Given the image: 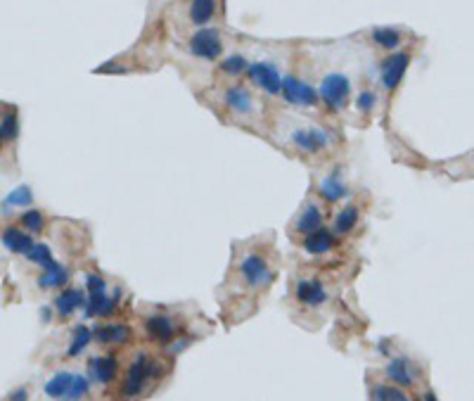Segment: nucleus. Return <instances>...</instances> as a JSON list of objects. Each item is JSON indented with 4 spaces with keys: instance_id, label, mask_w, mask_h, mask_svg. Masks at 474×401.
<instances>
[{
    "instance_id": "obj_1",
    "label": "nucleus",
    "mask_w": 474,
    "mask_h": 401,
    "mask_svg": "<svg viewBox=\"0 0 474 401\" xmlns=\"http://www.w3.org/2000/svg\"><path fill=\"white\" fill-rule=\"evenodd\" d=\"M285 133H287L290 145L304 155H316V152H320V150H327L332 145V133H330L327 129L318 126V124H311V121L292 124V126H287Z\"/></svg>"
},
{
    "instance_id": "obj_2",
    "label": "nucleus",
    "mask_w": 474,
    "mask_h": 401,
    "mask_svg": "<svg viewBox=\"0 0 474 401\" xmlns=\"http://www.w3.org/2000/svg\"><path fill=\"white\" fill-rule=\"evenodd\" d=\"M318 96H320L327 110L341 112L348 105V100H351V79L344 72H327L320 79Z\"/></svg>"
},
{
    "instance_id": "obj_3",
    "label": "nucleus",
    "mask_w": 474,
    "mask_h": 401,
    "mask_svg": "<svg viewBox=\"0 0 474 401\" xmlns=\"http://www.w3.org/2000/svg\"><path fill=\"white\" fill-rule=\"evenodd\" d=\"M188 48L195 58L204 60V62H216L223 55V39H221V34H218V29L199 27L195 34L190 36Z\"/></svg>"
},
{
    "instance_id": "obj_4",
    "label": "nucleus",
    "mask_w": 474,
    "mask_h": 401,
    "mask_svg": "<svg viewBox=\"0 0 474 401\" xmlns=\"http://www.w3.org/2000/svg\"><path fill=\"white\" fill-rule=\"evenodd\" d=\"M240 275H242V283L247 287H252V290H264V287L271 285V280H273V271H271V266H268L266 256H261L257 252L242 256Z\"/></svg>"
},
{
    "instance_id": "obj_5",
    "label": "nucleus",
    "mask_w": 474,
    "mask_h": 401,
    "mask_svg": "<svg viewBox=\"0 0 474 401\" xmlns=\"http://www.w3.org/2000/svg\"><path fill=\"white\" fill-rule=\"evenodd\" d=\"M247 77L252 81V86H257L259 91H264L266 96H280L283 88V72L276 62H254L247 69Z\"/></svg>"
},
{
    "instance_id": "obj_6",
    "label": "nucleus",
    "mask_w": 474,
    "mask_h": 401,
    "mask_svg": "<svg viewBox=\"0 0 474 401\" xmlns=\"http://www.w3.org/2000/svg\"><path fill=\"white\" fill-rule=\"evenodd\" d=\"M280 96H283L292 107H304L311 110L320 103V96H318V88H313L306 81L297 79V77H283V88H280Z\"/></svg>"
},
{
    "instance_id": "obj_7",
    "label": "nucleus",
    "mask_w": 474,
    "mask_h": 401,
    "mask_svg": "<svg viewBox=\"0 0 474 401\" xmlns=\"http://www.w3.org/2000/svg\"><path fill=\"white\" fill-rule=\"evenodd\" d=\"M408 65H410V55L403 53V50H398V53L389 55L382 67H379V79H382V86L386 91H396L398 84L403 81L405 72H408Z\"/></svg>"
},
{
    "instance_id": "obj_8",
    "label": "nucleus",
    "mask_w": 474,
    "mask_h": 401,
    "mask_svg": "<svg viewBox=\"0 0 474 401\" xmlns=\"http://www.w3.org/2000/svg\"><path fill=\"white\" fill-rule=\"evenodd\" d=\"M154 373H157V368L149 363V356L140 354L138 359L133 361V366L128 368V375H126V382H123L121 392L126 394V397H135V394H140L145 380L154 378Z\"/></svg>"
},
{
    "instance_id": "obj_9",
    "label": "nucleus",
    "mask_w": 474,
    "mask_h": 401,
    "mask_svg": "<svg viewBox=\"0 0 474 401\" xmlns=\"http://www.w3.org/2000/svg\"><path fill=\"white\" fill-rule=\"evenodd\" d=\"M223 103H226V107L237 117H252L254 107H257L252 91H249L247 86H240V84L228 86V88L223 91Z\"/></svg>"
},
{
    "instance_id": "obj_10",
    "label": "nucleus",
    "mask_w": 474,
    "mask_h": 401,
    "mask_svg": "<svg viewBox=\"0 0 474 401\" xmlns=\"http://www.w3.org/2000/svg\"><path fill=\"white\" fill-rule=\"evenodd\" d=\"M386 378L398 387H410L417 380V368L413 366V359L408 356H394L386 363Z\"/></svg>"
},
{
    "instance_id": "obj_11",
    "label": "nucleus",
    "mask_w": 474,
    "mask_h": 401,
    "mask_svg": "<svg viewBox=\"0 0 474 401\" xmlns=\"http://www.w3.org/2000/svg\"><path fill=\"white\" fill-rule=\"evenodd\" d=\"M145 330L152 340L157 342H171L176 337L178 325L171 316H164V313H157V316H149L145 321Z\"/></svg>"
},
{
    "instance_id": "obj_12",
    "label": "nucleus",
    "mask_w": 474,
    "mask_h": 401,
    "mask_svg": "<svg viewBox=\"0 0 474 401\" xmlns=\"http://www.w3.org/2000/svg\"><path fill=\"white\" fill-rule=\"evenodd\" d=\"M118 373V361L116 356H93L90 359V378L97 380L100 385H109Z\"/></svg>"
},
{
    "instance_id": "obj_13",
    "label": "nucleus",
    "mask_w": 474,
    "mask_h": 401,
    "mask_svg": "<svg viewBox=\"0 0 474 401\" xmlns=\"http://www.w3.org/2000/svg\"><path fill=\"white\" fill-rule=\"evenodd\" d=\"M297 299L306 306H320L327 302V292L320 280H299Z\"/></svg>"
},
{
    "instance_id": "obj_14",
    "label": "nucleus",
    "mask_w": 474,
    "mask_h": 401,
    "mask_svg": "<svg viewBox=\"0 0 474 401\" xmlns=\"http://www.w3.org/2000/svg\"><path fill=\"white\" fill-rule=\"evenodd\" d=\"M332 247H334V233H332V230H327V228H323V225L318 230H313V233H309L306 240H304V249H306L309 254H313V256L327 254Z\"/></svg>"
},
{
    "instance_id": "obj_15",
    "label": "nucleus",
    "mask_w": 474,
    "mask_h": 401,
    "mask_svg": "<svg viewBox=\"0 0 474 401\" xmlns=\"http://www.w3.org/2000/svg\"><path fill=\"white\" fill-rule=\"evenodd\" d=\"M323 225V209L318 202H309L306 206L302 209V214H299V218L294 221V230L297 233H313V230H318Z\"/></svg>"
},
{
    "instance_id": "obj_16",
    "label": "nucleus",
    "mask_w": 474,
    "mask_h": 401,
    "mask_svg": "<svg viewBox=\"0 0 474 401\" xmlns=\"http://www.w3.org/2000/svg\"><path fill=\"white\" fill-rule=\"evenodd\" d=\"M318 190H320V195L325 202H332V204L348 195V185L344 183V178H341L339 171H334V173H330V176L323 178Z\"/></svg>"
},
{
    "instance_id": "obj_17",
    "label": "nucleus",
    "mask_w": 474,
    "mask_h": 401,
    "mask_svg": "<svg viewBox=\"0 0 474 401\" xmlns=\"http://www.w3.org/2000/svg\"><path fill=\"white\" fill-rule=\"evenodd\" d=\"M3 245L5 249H10L12 254H24L34 245V240H31V233H24L17 225H10V228L3 230Z\"/></svg>"
},
{
    "instance_id": "obj_18",
    "label": "nucleus",
    "mask_w": 474,
    "mask_h": 401,
    "mask_svg": "<svg viewBox=\"0 0 474 401\" xmlns=\"http://www.w3.org/2000/svg\"><path fill=\"white\" fill-rule=\"evenodd\" d=\"M83 306H86V294L81 290H67L55 299V309H57V313L62 318L72 316L74 311L83 309Z\"/></svg>"
},
{
    "instance_id": "obj_19",
    "label": "nucleus",
    "mask_w": 474,
    "mask_h": 401,
    "mask_svg": "<svg viewBox=\"0 0 474 401\" xmlns=\"http://www.w3.org/2000/svg\"><path fill=\"white\" fill-rule=\"evenodd\" d=\"M43 268H46V273H43V275H41V280H39L43 290H53V287H62V285L67 283V280H69V271H67V268L62 266V264H57V261L50 259Z\"/></svg>"
},
{
    "instance_id": "obj_20",
    "label": "nucleus",
    "mask_w": 474,
    "mask_h": 401,
    "mask_svg": "<svg viewBox=\"0 0 474 401\" xmlns=\"http://www.w3.org/2000/svg\"><path fill=\"white\" fill-rule=\"evenodd\" d=\"M190 22L197 27H207L216 17V0H192L190 3Z\"/></svg>"
},
{
    "instance_id": "obj_21",
    "label": "nucleus",
    "mask_w": 474,
    "mask_h": 401,
    "mask_svg": "<svg viewBox=\"0 0 474 401\" xmlns=\"http://www.w3.org/2000/svg\"><path fill=\"white\" fill-rule=\"evenodd\" d=\"M370 39H372V43H375L377 48L396 50L403 43V34L398 29H394V27H377V29H372Z\"/></svg>"
},
{
    "instance_id": "obj_22",
    "label": "nucleus",
    "mask_w": 474,
    "mask_h": 401,
    "mask_svg": "<svg viewBox=\"0 0 474 401\" xmlns=\"http://www.w3.org/2000/svg\"><path fill=\"white\" fill-rule=\"evenodd\" d=\"M93 340L102 342V344H123L130 340V330L126 325H100V328L93 333Z\"/></svg>"
},
{
    "instance_id": "obj_23",
    "label": "nucleus",
    "mask_w": 474,
    "mask_h": 401,
    "mask_svg": "<svg viewBox=\"0 0 474 401\" xmlns=\"http://www.w3.org/2000/svg\"><path fill=\"white\" fill-rule=\"evenodd\" d=\"M72 380H74V373H69V371L55 373L53 378L46 382V394L50 399H65L67 392H69Z\"/></svg>"
},
{
    "instance_id": "obj_24",
    "label": "nucleus",
    "mask_w": 474,
    "mask_h": 401,
    "mask_svg": "<svg viewBox=\"0 0 474 401\" xmlns=\"http://www.w3.org/2000/svg\"><path fill=\"white\" fill-rule=\"evenodd\" d=\"M358 216H360V211H358V206H356V204L344 206V209H341L339 214H337V218H334V233L337 235L351 233L353 225L358 223Z\"/></svg>"
},
{
    "instance_id": "obj_25",
    "label": "nucleus",
    "mask_w": 474,
    "mask_h": 401,
    "mask_svg": "<svg viewBox=\"0 0 474 401\" xmlns=\"http://www.w3.org/2000/svg\"><path fill=\"white\" fill-rule=\"evenodd\" d=\"M31 202H34V192H31V188L20 185L3 199V209L12 211V209H20V206H31Z\"/></svg>"
},
{
    "instance_id": "obj_26",
    "label": "nucleus",
    "mask_w": 474,
    "mask_h": 401,
    "mask_svg": "<svg viewBox=\"0 0 474 401\" xmlns=\"http://www.w3.org/2000/svg\"><path fill=\"white\" fill-rule=\"evenodd\" d=\"M247 69H249V60L242 53H233L221 60V72L226 74V77H242V74H247Z\"/></svg>"
},
{
    "instance_id": "obj_27",
    "label": "nucleus",
    "mask_w": 474,
    "mask_h": 401,
    "mask_svg": "<svg viewBox=\"0 0 474 401\" xmlns=\"http://www.w3.org/2000/svg\"><path fill=\"white\" fill-rule=\"evenodd\" d=\"M93 342V330H88L86 325H79L76 330H74V340L69 344V349H67V356H72V359H76L88 349V344Z\"/></svg>"
},
{
    "instance_id": "obj_28",
    "label": "nucleus",
    "mask_w": 474,
    "mask_h": 401,
    "mask_svg": "<svg viewBox=\"0 0 474 401\" xmlns=\"http://www.w3.org/2000/svg\"><path fill=\"white\" fill-rule=\"evenodd\" d=\"M22 225L27 233H34V235L43 233V228H46V216H43L39 209H29V211H24Z\"/></svg>"
},
{
    "instance_id": "obj_29",
    "label": "nucleus",
    "mask_w": 474,
    "mask_h": 401,
    "mask_svg": "<svg viewBox=\"0 0 474 401\" xmlns=\"http://www.w3.org/2000/svg\"><path fill=\"white\" fill-rule=\"evenodd\" d=\"M24 256L31 261V264H39V266H46L50 259H53V254H50V247L43 245V242H34L27 252H24Z\"/></svg>"
},
{
    "instance_id": "obj_30",
    "label": "nucleus",
    "mask_w": 474,
    "mask_h": 401,
    "mask_svg": "<svg viewBox=\"0 0 474 401\" xmlns=\"http://www.w3.org/2000/svg\"><path fill=\"white\" fill-rule=\"evenodd\" d=\"M88 390H90L88 378H86V375H81V373H74V380H72L69 392H67V397H65V399H72V401L83 399L86 394H88Z\"/></svg>"
},
{
    "instance_id": "obj_31",
    "label": "nucleus",
    "mask_w": 474,
    "mask_h": 401,
    "mask_svg": "<svg viewBox=\"0 0 474 401\" xmlns=\"http://www.w3.org/2000/svg\"><path fill=\"white\" fill-rule=\"evenodd\" d=\"M372 399L375 401H405V392L401 387H389V385H379L372 390Z\"/></svg>"
},
{
    "instance_id": "obj_32",
    "label": "nucleus",
    "mask_w": 474,
    "mask_h": 401,
    "mask_svg": "<svg viewBox=\"0 0 474 401\" xmlns=\"http://www.w3.org/2000/svg\"><path fill=\"white\" fill-rule=\"evenodd\" d=\"M377 105V93L372 88H363L356 96V110L360 112V114H370L372 110H375Z\"/></svg>"
},
{
    "instance_id": "obj_33",
    "label": "nucleus",
    "mask_w": 474,
    "mask_h": 401,
    "mask_svg": "<svg viewBox=\"0 0 474 401\" xmlns=\"http://www.w3.org/2000/svg\"><path fill=\"white\" fill-rule=\"evenodd\" d=\"M17 136V117L10 114L5 117V121L0 124V143H8Z\"/></svg>"
},
{
    "instance_id": "obj_34",
    "label": "nucleus",
    "mask_w": 474,
    "mask_h": 401,
    "mask_svg": "<svg viewBox=\"0 0 474 401\" xmlns=\"http://www.w3.org/2000/svg\"><path fill=\"white\" fill-rule=\"evenodd\" d=\"M86 287H88L90 294L93 292H104L107 290V280L97 273H86Z\"/></svg>"
},
{
    "instance_id": "obj_35",
    "label": "nucleus",
    "mask_w": 474,
    "mask_h": 401,
    "mask_svg": "<svg viewBox=\"0 0 474 401\" xmlns=\"http://www.w3.org/2000/svg\"><path fill=\"white\" fill-rule=\"evenodd\" d=\"M10 399H15V401L29 399V392H27V390H17V392H12V394H10Z\"/></svg>"
}]
</instances>
